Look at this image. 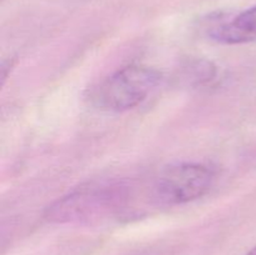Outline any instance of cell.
<instances>
[{
  "instance_id": "obj_1",
  "label": "cell",
  "mask_w": 256,
  "mask_h": 255,
  "mask_svg": "<svg viewBox=\"0 0 256 255\" xmlns=\"http://www.w3.org/2000/svg\"><path fill=\"white\" fill-rule=\"evenodd\" d=\"M160 82L162 74L155 68L142 64L128 65L105 79L94 92L92 100L105 112H126L146 100Z\"/></svg>"
},
{
  "instance_id": "obj_4",
  "label": "cell",
  "mask_w": 256,
  "mask_h": 255,
  "mask_svg": "<svg viewBox=\"0 0 256 255\" xmlns=\"http://www.w3.org/2000/svg\"><path fill=\"white\" fill-rule=\"evenodd\" d=\"M210 22L208 35L219 44L239 45L256 40V5L238 14H219Z\"/></svg>"
},
{
  "instance_id": "obj_5",
  "label": "cell",
  "mask_w": 256,
  "mask_h": 255,
  "mask_svg": "<svg viewBox=\"0 0 256 255\" xmlns=\"http://www.w3.org/2000/svg\"><path fill=\"white\" fill-rule=\"evenodd\" d=\"M246 255H256V245L254 248H252V249H250L249 252H246Z\"/></svg>"
},
{
  "instance_id": "obj_2",
  "label": "cell",
  "mask_w": 256,
  "mask_h": 255,
  "mask_svg": "<svg viewBox=\"0 0 256 255\" xmlns=\"http://www.w3.org/2000/svg\"><path fill=\"white\" fill-rule=\"evenodd\" d=\"M124 199V188L114 185L82 188L50 205L45 212V218L59 224L89 222L116 210Z\"/></svg>"
},
{
  "instance_id": "obj_3",
  "label": "cell",
  "mask_w": 256,
  "mask_h": 255,
  "mask_svg": "<svg viewBox=\"0 0 256 255\" xmlns=\"http://www.w3.org/2000/svg\"><path fill=\"white\" fill-rule=\"evenodd\" d=\"M214 170L202 162H179L158 178L155 194L168 205H182L204 196L214 182Z\"/></svg>"
}]
</instances>
